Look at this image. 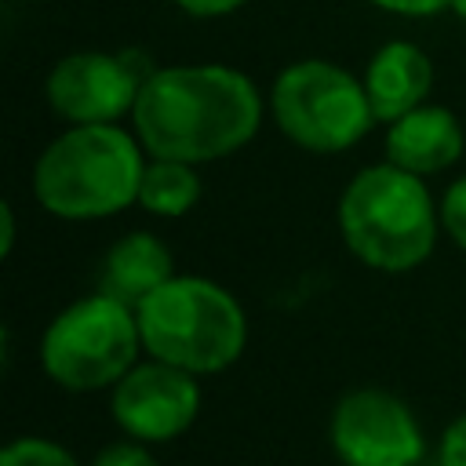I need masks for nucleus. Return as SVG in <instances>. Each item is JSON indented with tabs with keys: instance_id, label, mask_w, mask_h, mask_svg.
<instances>
[{
	"instance_id": "1",
	"label": "nucleus",
	"mask_w": 466,
	"mask_h": 466,
	"mask_svg": "<svg viewBox=\"0 0 466 466\" xmlns=\"http://www.w3.org/2000/svg\"><path fill=\"white\" fill-rule=\"evenodd\" d=\"M262 127L255 80L222 62L157 66L131 109V131L146 157L211 164L244 149Z\"/></svg>"
},
{
	"instance_id": "2",
	"label": "nucleus",
	"mask_w": 466,
	"mask_h": 466,
	"mask_svg": "<svg viewBox=\"0 0 466 466\" xmlns=\"http://www.w3.org/2000/svg\"><path fill=\"white\" fill-rule=\"evenodd\" d=\"M146 149L120 124H66L33 164L36 204L66 222H95L138 204Z\"/></svg>"
},
{
	"instance_id": "3",
	"label": "nucleus",
	"mask_w": 466,
	"mask_h": 466,
	"mask_svg": "<svg viewBox=\"0 0 466 466\" xmlns=\"http://www.w3.org/2000/svg\"><path fill=\"white\" fill-rule=\"evenodd\" d=\"M339 237L346 251L379 273H408L419 269L441 233V204L426 178L382 160L360 167L335 208Z\"/></svg>"
},
{
	"instance_id": "4",
	"label": "nucleus",
	"mask_w": 466,
	"mask_h": 466,
	"mask_svg": "<svg viewBox=\"0 0 466 466\" xmlns=\"http://www.w3.org/2000/svg\"><path fill=\"white\" fill-rule=\"evenodd\" d=\"M135 313L146 357L197 379L218 375L244 357L248 313L240 299L211 277L175 273Z\"/></svg>"
},
{
	"instance_id": "5",
	"label": "nucleus",
	"mask_w": 466,
	"mask_h": 466,
	"mask_svg": "<svg viewBox=\"0 0 466 466\" xmlns=\"http://www.w3.org/2000/svg\"><path fill=\"white\" fill-rule=\"evenodd\" d=\"M138 313L106 291H91L62 306L40 335L44 375L69 393L113 390L142 360Z\"/></svg>"
},
{
	"instance_id": "6",
	"label": "nucleus",
	"mask_w": 466,
	"mask_h": 466,
	"mask_svg": "<svg viewBox=\"0 0 466 466\" xmlns=\"http://www.w3.org/2000/svg\"><path fill=\"white\" fill-rule=\"evenodd\" d=\"M273 124L306 153H346L371 127L375 113L364 80L331 58H299L269 87Z\"/></svg>"
},
{
	"instance_id": "7",
	"label": "nucleus",
	"mask_w": 466,
	"mask_h": 466,
	"mask_svg": "<svg viewBox=\"0 0 466 466\" xmlns=\"http://www.w3.org/2000/svg\"><path fill=\"white\" fill-rule=\"evenodd\" d=\"M328 444L342 466H419L426 459L415 408L382 386H357L335 400Z\"/></svg>"
},
{
	"instance_id": "8",
	"label": "nucleus",
	"mask_w": 466,
	"mask_h": 466,
	"mask_svg": "<svg viewBox=\"0 0 466 466\" xmlns=\"http://www.w3.org/2000/svg\"><path fill=\"white\" fill-rule=\"evenodd\" d=\"M149 66L142 51H69L58 58L44 80V98L51 113L66 124H116L120 116L131 120L138 91Z\"/></svg>"
},
{
	"instance_id": "9",
	"label": "nucleus",
	"mask_w": 466,
	"mask_h": 466,
	"mask_svg": "<svg viewBox=\"0 0 466 466\" xmlns=\"http://www.w3.org/2000/svg\"><path fill=\"white\" fill-rule=\"evenodd\" d=\"M204 393L200 379L164 364V360H138L113 390H109V415L127 441L138 444H171L193 430L200 419Z\"/></svg>"
},
{
	"instance_id": "10",
	"label": "nucleus",
	"mask_w": 466,
	"mask_h": 466,
	"mask_svg": "<svg viewBox=\"0 0 466 466\" xmlns=\"http://www.w3.org/2000/svg\"><path fill=\"white\" fill-rule=\"evenodd\" d=\"M462 149H466V131L448 106L426 102L386 124V160L419 178L448 171L451 164H459Z\"/></svg>"
},
{
	"instance_id": "11",
	"label": "nucleus",
	"mask_w": 466,
	"mask_h": 466,
	"mask_svg": "<svg viewBox=\"0 0 466 466\" xmlns=\"http://www.w3.org/2000/svg\"><path fill=\"white\" fill-rule=\"evenodd\" d=\"M360 80L375 124H393L397 116L426 106L433 87V62L415 40H386L382 47L371 51Z\"/></svg>"
},
{
	"instance_id": "12",
	"label": "nucleus",
	"mask_w": 466,
	"mask_h": 466,
	"mask_svg": "<svg viewBox=\"0 0 466 466\" xmlns=\"http://www.w3.org/2000/svg\"><path fill=\"white\" fill-rule=\"evenodd\" d=\"M175 277V255L171 248L146 229H131L109 244L98 269V291L120 299L124 306L138 309L160 284Z\"/></svg>"
},
{
	"instance_id": "13",
	"label": "nucleus",
	"mask_w": 466,
	"mask_h": 466,
	"mask_svg": "<svg viewBox=\"0 0 466 466\" xmlns=\"http://www.w3.org/2000/svg\"><path fill=\"white\" fill-rule=\"evenodd\" d=\"M200 193H204V178L197 164L149 157L138 186V208L157 218H182L200 204Z\"/></svg>"
},
{
	"instance_id": "14",
	"label": "nucleus",
	"mask_w": 466,
	"mask_h": 466,
	"mask_svg": "<svg viewBox=\"0 0 466 466\" xmlns=\"http://www.w3.org/2000/svg\"><path fill=\"white\" fill-rule=\"evenodd\" d=\"M0 466H84V462L51 437L22 433L0 448Z\"/></svg>"
},
{
	"instance_id": "15",
	"label": "nucleus",
	"mask_w": 466,
	"mask_h": 466,
	"mask_svg": "<svg viewBox=\"0 0 466 466\" xmlns=\"http://www.w3.org/2000/svg\"><path fill=\"white\" fill-rule=\"evenodd\" d=\"M441 233H448V240L466 251V175L441 193Z\"/></svg>"
},
{
	"instance_id": "16",
	"label": "nucleus",
	"mask_w": 466,
	"mask_h": 466,
	"mask_svg": "<svg viewBox=\"0 0 466 466\" xmlns=\"http://www.w3.org/2000/svg\"><path fill=\"white\" fill-rule=\"evenodd\" d=\"M87 466H160L157 455L149 451V444H138V441H109L102 444Z\"/></svg>"
},
{
	"instance_id": "17",
	"label": "nucleus",
	"mask_w": 466,
	"mask_h": 466,
	"mask_svg": "<svg viewBox=\"0 0 466 466\" xmlns=\"http://www.w3.org/2000/svg\"><path fill=\"white\" fill-rule=\"evenodd\" d=\"M437 466H466V411H459L437 437Z\"/></svg>"
},
{
	"instance_id": "18",
	"label": "nucleus",
	"mask_w": 466,
	"mask_h": 466,
	"mask_svg": "<svg viewBox=\"0 0 466 466\" xmlns=\"http://www.w3.org/2000/svg\"><path fill=\"white\" fill-rule=\"evenodd\" d=\"M368 4L386 15H400V18H433L455 7V0H368Z\"/></svg>"
},
{
	"instance_id": "19",
	"label": "nucleus",
	"mask_w": 466,
	"mask_h": 466,
	"mask_svg": "<svg viewBox=\"0 0 466 466\" xmlns=\"http://www.w3.org/2000/svg\"><path fill=\"white\" fill-rule=\"evenodd\" d=\"M171 4L178 11H186V15H193V18H222V15L240 11L251 0H171Z\"/></svg>"
},
{
	"instance_id": "20",
	"label": "nucleus",
	"mask_w": 466,
	"mask_h": 466,
	"mask_svg": "<svg viewBox=\"0 0 466 466\" xmlns=\"http://www.w3.org/2000/svg\"><path fill=\"white\" fill-rule=\"evenodd\" d=\"M0 255L7 258L11 255V248H15V233H18V226H15V208H11V200H4L0 204Z\"/></svg>"
},
{
	"instance_id": "21",
	"label": "nucleus",
	"mask_w": 466,
	"mask_h": 466,
	"mask_svg": "<svg viewBox=\"0 0 466 466\" xmlns=\"http://www.w3.org/2000/svg\"><path fill=\"white\" fill-rule=\"evenodd\" d=\"M451 11H455V15H462V18H466V0H455V7H451Z\"/></svg>"
}]
</instances>
